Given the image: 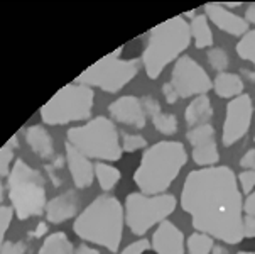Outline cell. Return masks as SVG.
<instances>
[{
  "mask_svg": "<svg viewBox=\"0 0 255 254\" xmlns=\"http://www.w3.org/2000/svg\"><path fill=\"white\" fill-rule=\"evenodd\" d=\"M12 217H14V210L12 207L0 205V251H2L3 244H5V232L10 227Z\"/></svg>",
  "mask_w": 255,
  "mask_h": 254,
  "instance_id": "cell-30",
  "label": "cell"
},
{
  "mask_svg": "<svg viewBox=\"0 0 255 254\" xmlns=\"http://www.w3.org/2000/svg\"><path fill=\"white\" fill-rule=\"evenodd\" d=\"M149 248H150L149 241H147V239H139V241H135V243L128 244L127 248H124L120 254H144V253L149 251Z\"/></svg>",
  "mask_w": 255,
  "mask_h": 254,
  "instance_id": "cell-32",
  "label": "cell"
},
{
  "mask_svg": "<svg viewBox=\"0 0 255 254\" xmlns=\"http://www.w3.org/2000/svg\"><path fill=\"white\" fill-rule=\"evenodd\" d=\"M213 238L203 232H194L188 239V254H211L213 253Z\"/></svg>",
  "mask_w": 255,
  "mask_h": 254,
  "instance_id": "cell-25",
  "label": "cell"
},
{
  "mask_svg": "<svg viewBox=\"0 0 255 254\" xmlns=\"http://www.w3.org/2000/svg\"><path fill=\"white\" fill-rule=\"evenodd\" d=\"M93 100L95 93L92 87L75 81L56 92L41 107V119L47 126H63L85 120L92 115Z\"/></svg>",
  "mask_w": 255,
  "mask_h": 254,
  "instance_id": "cell-7",
  "label": "cell"
},
{
  "mask_svg": "<svg viewBox=\"0 0 255 254\" xmlns=\"http://www.w3.org/2000/svg\"><path fill=\"white\" fill-rule=\"evenodd\" d=\"M240 166L244 168V170H254L255 171V149H249V151L242 156Z\"/></svg>",
  "mask_w": 255,
  "mask_h": 254,
  "instance_id": "cell-36",
  "label": "cell"
},
{
  "mask_svg": "<svg viewBox=\"0 0 255 254\" xmlns=\"http://www.w3.org/2000/svg\"><path fill=\"white\" fill-rule=\"evenodd\" d=\"M125 210L122 204L112 195L97 197L76 217L75 234L86 243L107 248L112 253L119 251L122 243Z\"/></svg>",
  "mask_w": 255,
  "mask_h": 254,
  "instance_id": "cell-2",
  "label": "cell"
},
{
  "mask_svg": "<svg viewBox=\"0 0 255 254\" xmlns=\"http://www.w3.org/2000/svg\"><path fill=\"white\" fill-rule=\"evenodd\" d=\"M8 199L12 210L20 221L39 217L46 210L44 178L22 159L14 161L8 175Z\"/></svg>",
  "mask_w": 255,
  "mask_h": 254,
  "instance_id": "cell-5",
  "label": "cell"
},
{
  "mask_svg": "<svg viewBox=\"0 0 255 254\" xmlns=\"http://www.w3.org/2000/svg\"><path fill=\"white\" fill-rule=\"evenodd\" d=\"M237 53L242 59L255 64V29L242 36V39L237 44Z\"/></svg>",
  "mask_w": 255,
  "mask_h": 254,
  "instance_id": "cell-27",
  "label": "cell"
},
{
  "mask_svg": "<svg viewBox=\"0 0 255 254\" xmlns=\"http://www.w3.org/2000/svg\"><path fill=\"white\" fill-rule=\"evenodd\" d=\"M244 238L255 239V217L252 215L244 217Z\"/></svg>",
  "mask_w": 255,
  "mask_h": 254,
  "instance_id": "cell-35",
  "label": "cell"
},
{
  "mask_svg": "<svg viewBox=\"0 0 255 254\" xmlns=\"http://www.w3.org/2000/svg\"><path fill=\"white\" fill-rule=\"evenodd\" d=\"M181 207L198 232L227 244L244 239V200L239 180L228 166L191 171L183 185Z\"/></svg>",
  "mask_w": 255,
  "mask_h": 254,
  "instance_id": "cell-1",
  "label": "cell"
},
{
  "mask_svg": "<svg viewBox=\"0 0 255 254\" xmlns=\"http://www.w3.org/2000/svg\"><path fill=\"white\" fill-rule=\"evenodd\" d=\"M245 20L255 24V3H250L247 7V10H245Z\"/></svg>",
  "mask_w": 255,
  "mask_h": 254,
  "instance_id": "cell-39",
  "label": "cell"
},
{
  "mask_svg": "<svg viewBox=\"0 0 255 254\" xmlns=\"http://www.w3.org/2000/svg\"><path fill=\"white\" fill-rule=\"evenodd\" d=\"M206 17L217 25L222 31L232 34V36H244L249 32V22L245 19H242L240 15L233 14V12L227 10L223 7V3H215L210 2L205 5Z\"/></svg>",
  "mask_w": 255,
  "mask_h": 254,
  "instance_id": "cell-15",
  "label": "cell"
},
{
  "mask_svg": "<svg viewBox=\"0 0 255 254\" xmlns=\"http://www.w3.org/2000/svg\"><path fill=\"white\" fill-rule=\"evenodd\" d=\"M188 161V153L178 141H161L150 146L133 173V182L144 195H162L178 178Z\"/></svg>",
  "mask_w": 255,
  "mask_h": 254,
  "instance_id": "cell-3",
  "label": "cell"
},
{
  "mask_svg": "<svg viewBox=\"0 0 255 254\" xmlns=\"http://www.w3.org/2000/svg\"><path fill=\"white\" fill-rule=\"evenodd\" d=\"M162 95H164V98H166V102L169 103V105H172V103H176V102L179 100L178 92H176V88L172 87L171 81H169V83H164L162 85Z\"/></svg>",
  "mask_w": 255,
  "mask_h": 254,
  "instance_id": "cell-34",
  "label": "cell"
},
{
  "mask_svg": "<svg viewBox=\"0 0 255 254\" xmlns=\"http://www.w3.org/2000/svg\"><path fill=\"white\" fill-rule=\"evenodd\" d=\"M78 212V197L75 192H64L56 195L46 204V219L51 224H61L73 219Z\"/></svg>",
  "mask_w": 255,
  "mask_h": 254,
  "instance_id": "cell-17",
  "label": "cell"
},
{
  "mask_svg": "<svg viewBox=\"0 0 255 254\" xmlns=\"http://www.w3.org/2000/svg\"><path fill=\"white\" fill-rule=\"evenodd\" d=\"M109 112L114 120L125 124V126H132L137 129H142L145 126V110L142 107V100L133 95L117 98L115 102L110 103Z\"/></svg>",
  "mask_w": 255,
  "mask_h": 254,
  "instance_id": "cell-13",
  "label": "cell"
},
{
  "mask_svg": "<svg viewBox=\"0 0 255 254\" xmlns=\"http://www.w3.org/2000/svg\"><path fill=\"white\" fill-rule=\"evenodd\" d=\"M120 54H122V48L103 56L102 59H98L97 63H93L92 66L80 73L76 83L86 85V87H97L109 93L122 90L125 85L135 78L140 68V59H124L120 58Z\"/></svg>",
  "mask_w": 255,
  "mask_h": 254,
  "instance_id": "cell-8",
  "label": "cell"
},
{
  "mask_svg": "<svg viewBox=\"0 0 255 254\" xmlns=\"http://www.w3.org/2000/svg\"><path fill=\"white\" fill-rule=\"evenodd\" d=\"M244 210L247 212V215H252V217H255V192H252L249 195V199L245 200L244 204Z\"/></svg>",
  "mask_w": 255,
  "mask_h": 254,
  "instance_id": "cell-37",
  "label": "cell"
},
{
  "mask_svg": "<svg viewBox=\"0 0 255 254\" xmlns=\"http://www.w3.org/2000/svg\"><path fill=\"white\" fill-rule=\"evenodd\" d=\"M142 107L145 110V115H149L152 120L154 127L157 129L161 134L172 136L178 131V117L174 114H166L161 109V103H159L152 97H144L142 98Z\"/></svg>",
  "mask_w": 255,
  "mask_h": 254,
  "instance_id": "cell-18",
  "label": "cell"
},
{
  "mask_svg": "<svg viewBox=\"0 0 255 254\" xmlns=\"http://www.w3.org/2000/svg\"><path fill=\"white\" fill-rule=\"evenodd\" d=\"M206 58L211 64V68H215L218 73H223L228 66V54L225 53L222 48H211L206 53Z\"/></svg>",
  "mask_w": 255,
  "mask_h": 254,
  "instance_id": "cell-28",
  "label": "cell"
},
{
  "mask_svg": "<svg viewBox=\"0 0 255 254\" xmlns=\"http://www.w3.org/2000/svg\"><path fill=\"white\" fill-rule=\"evenodd\" d=\"M46 232H47V226L44 222H41V224H37V227H36V231H34V238H42V236H46Z\"/></svg>",
  "mask_w": 255,
  "mask_h": 254,
  "instance_id": "cell-40",
  "label": "cell"
},
{
  "mask_svg": "<svg viewBox=\"0 0 255 254\" xmlns=\"http://www.w3.org/2000/svg\"><path fill=\"white\" fill-rule=\"evenodd\" d=\"M239 254H255V253H249V251H240Z\"/></svg>",
  "mask_w": 255,
  "mask_h": 254,
  "instance_id": "cell-45",
  "label": "cell"
},
{
  "mask_svg": "<svg viewBox=\"0 0 255 254\" xmlns=\"http://www.w3.org/2000/svg\"><path fill=\"white\" fill-rule=\"evenodd\" d=\"M171 83L178 92L179 98L206 95V92L213 88V81L210 80L208 73L191 56H181L176 61Z\"/></svg>",
  "mask_w": 255,
  "mask_h": 254,
  "instance_id": "cell-10",
  "label": "cell"
},
{
  "mask_svg": "<svg viewBox=\"0 0 255 254\" xmlns=\"http://www.w3.org/2000/svg\"><path fill=\"white\" fill-rule=\"evenodd\" d=\"M25 143L29 144L31 151L42 159H49L54 154L53 137L42 126H31L25 131Z\"/></svg>",
  "mask_w": 255,
  "mask_h": 254,
  "instance_id": "cell-19",
  "label": "cell"
},
{
  "mask_svg": "<svg viewBox=\"0 0 255 254\" xmlns=\"http://www.w3.org/2000/svg\"><path fill=\"white\" fill-rule=\"evenodd\" d=\"M191 29L184 17H171L149 32V41L142 53L145 73L150 80H157L164 68L178 59L191 42Z\"/></svg>",
  "mask_w": 255,
  "mask_h": 254,
  "instance_id": "cell-4",
  "label": "cell"
},
{
  "mask_svg": "<svg viewBox=\"0 0 255 254\" xmlns=\"http://www.w3.org/2000/svg\"><path fill=\"white\" fill-rule=\"evenodd\" d=\"M213 90L222 98H237L244 95V81L235 73H218L213 81Z\"/></svg>",
  "mask_w": 255,
  "mask_h": 254,
  "instance_id": "cell-21",
  "label": "cell"
},
{
  "mask_svg": "<svg viewBox=\"0 0 255 254\" xmlns=\"http://www.w3.org/2000/svg\"><path fill=\"white\" fill-rule=\"evenodd\" d=\"M75 254H100V253H98L95 248H90V246H86V244H81V246L76 248Z\"/></svg>",
  "mask_w": 255,
  "mask_h": 254,
  "instance_id": "cell-38",
  "label": "cell"
},
{
  "mask_svg": "<svg viewBox=\"0 0 255 254\" xmlns=\"http://www.w3.org/2000/svg\"><path fill=\"white\" fill-rule=\"evenodd\" d=\"M95 176H97L102 190L109 192L119 183L120 171L117 170L115 166L107 165V163H97V165H95Z\"/></svg>",
  "mask_w": 255,
  "mask_h": 254,
  "instance_id": "cell-24",
  "label": "cell"
},
{
  "mask_svg": "<svg viewBox=\"0 0 255 254\" xmlns=\"http://www.w3.org/2000/svg\"><path fill=\"white\" fill-rule=\"evenodd\" d=\"M245 75H247V76H249V78H250V80H252V81H254V83H255V71H245Z\"/></svg>",
  "mask_w": 255,
  "mask_h": 254,
  "instance_id": "cell-44",
  "label": "cell"
},
{
  "mask_svg": "<svg viewBox=\"0 0 255 254\" xmlns=\"http://www.w3.org/2000/svg\"><path fill=\"white\" fill-rule=\"evenodd\" d=\"M150 248L157 254H184V236L172 222L164 221L155 229Z\"/></svg>",
  "mask_w": 255,
  "mask_h": 254,
  "instance_id": "cell-14",
  "label": "cell"
},
{
  "mask_svg": "<svg viewBox=\"0 0 255 254\" xmlns=\"http://www.w3.org/2000/svg\"><path fill=\"white\" fill-rule=\"evenodd\" d=\"M211 117H213V107H211L208 95L194 97V100L189 102V105L186 107L184 119L189 129L208 124V120Z\"/></svg>",
  "mask_w": 255,
  "mask_h": 254,
  "instance_id": "cell-20",
  "label": "cell"
},
{
  "mask_svg": "<svg viewBox=\"0 0 255 254\" xmlns=\"http://www.w3.org/2000/svg\"><path fill=\"white\" fill-rule=\"evenodd\" d=\"M242 3L240 2H228V3H223V7H240Z\"/></svg>",
  "mask_w": 255,
  "mask_h": 254,
  "instance_id": "cell-42",
  "label": "cell"
},
{
  "mask_svg": "<svg viewBox=\"0 0 255 254\" xmlns=\"http://www.w3.org/2000/svg\"><path fill=\"white\" fill-rule=\"evenodd\" d=\"M15 139H17L15 136L10 137V141L0 148V178L10 175V170H12V166H14L12 161H14V151L17 148Z\"/></svg>",
  "mask_w": 255,
  "mask_h": 254,
  "instance_id": "cell-26",
  "label": "cell"
},
{
  "mask_svg": "<svg viewBox=\"0 0 255 254\" xmlns=\"http://www.w3.org/2000/svg\"><path fill=\"white\" fill-rule=\"evenodd\" d=\"M71 241L64 232H53L44 239L39 248V254H75Z\"/></svg>",
  "mask_w": 255,
  "mask_h": 254,
  "instance_id": "cell-23",
  "label": "cell"
},
{
  "mask_svg": "<svg viewBox=\"0 0 255 254\" xmlns=\"http://www.w3.org/2000/svg\"><path fill=\"white\" fill-rule=\"evenodd\" d=\"M239 185L245 193H250L255 188V171L254 170H245L239 175Z\"/></svg>",
  "mask_w": 255,
  "mask_h": 254,
  "instance_id": "cell-31",
  "label": "cell"
},
{
  "mask_svg": "<svg viewBox=\"0 0 255 254\" xmlns=\"http://www.w3.org/2000/svg\"><path fill=\"white\" fill-rule=\"evenodd\" d=\"M189 29H191V37L194 39V46L198 49L211 48L213 46V32L210 29L208 17L206 15H196L189 22Z\"/></svg>",
  "mask_w": 255,
  "mask_h": 254,
  "instance_id": "cell-22",
  "label": "cell"
},
{
  "mask_svg": "<svg viewBox=\"0 0 255 254\" xmlns=\"http://www.w3.org/2000/svg\"><path fill=\"white\" fill-rule=\"evenodd\" d=\"M66 165L70 170L76 188H88L93 183L95 178V166L92 165L90 158H86L83 153H80L75 146L66 143Z\"/></svg>",
  "mask_w": 255,
  "mask_h": 254,
  "instance_id": "cell-16",
  "label": "cell"
},
{
  "mask_svg": "<svg viewBox=\"0 0 255 254\" xmlns=\"http://www.w3.org/2000/svg\"><path fill=\"white\" fill-rule=\"evenodd\" d=\"M68 143L75 146L86 158L100 161H119L122 158V143L119 131L109 117L90 119L83 126L71 127L66 132Z\"/></svg>",
  "mask_w": 255,
  "mask_h": 254,
  "instance_id": "cell-6",
  "label": "cell"
},
{
  "mask_svg": "<svg viewBox=\"0 0 255 254\" xmlns=\"http://www.w3.org/2000/svg\"><path fill=\"white\" fill-rule=\"evenodd\" d=\"M211 254H228V253H227V249H223L222 246H217V248L213 249V253H211Z\"/></svg>",
  "mask_w": 255,
  "mask_h": 254,
  "instance_id": "cell-41",
  "label": "cell"
},
{
  "mask_svg": "<svg viewBox=\"0 0 255 254\" xmlns=\"http://www.w3.org/2000/svg\"><path fill=\"white\" fill-rule=\"evenodd\" d=\"M0 254H25V248L22 243H14V241H5Z\"/></svg>",
  "mask_w": 255,
  "mask_h": 254,
  "instance_id": "cell-33",
  "label": "cell"
},
{
  "mask_svg": "<svg viewBox=\"0 0 255 254\" xmlns=\"http://www.w3.org/2000/svg\"><path fill=\"white\" fill-rule=\"evenodd\" d=\"M176 199L172 195H144L130 193L125 200V222L135 236H144L155 224H162L176 209Z\"/></svg>",
  "mask_w": 255,
  "mask_h": 254,
  "instance_id": "cell-9",
  "label": "cell"
},
{
  "mask_svg": "<svg viewBox=\"0 0 255 254\" xmlns=\"http://www.w3.org/2000/svg\"><path fill=\"white\" fill-rule=\"evenodd\" d=\"M252 114L254 107L252 100L249 95H240L228 102L227 105V115L223 122V132H222V143L223 146H232L237 141L249 132L250 124H252Z\"/></svg>",
  "mask_w": 255,
  "mask_h": 254,
  "instance_id": "cell-11",
  "label": "cell"
},
{
  "mask_svg": "<svg viewBox=\"0 0 255 254\" xmlns=\"http://www.w3.org/2000/svg\"><path fill=\"white\" fill-rule=\"evenodd\" d=\"M147 141L140 134H122V151L125 153H133L139 151V149L145 148Z\"/></svg>",
  "mask_w": 255,
  "mask_h": 254,
  "instance_id": "cell-29",
  "label": "cell"
},
{
  "mask_svg": "<svg viewBox=\"0 0 255 254\" xmlns=\"http://www.w3.org/2000/svg\"><path fill=\"white\" fill-rule=\"evenodd\" d=\"M3 195H5V188H3V183L0 182V202L3 200Z\"/></svg>",
  "mask_w": 255,
  "mask_h": 254,
  "instance_id": "cell-43",
  "label": "cell"
},
{
  "mask_svg": "<svg viewBox=\"0 0 255 254\" xmlns=\"http://www.w3.org/2000/svg\"><path fill=\"white\" fill-rule=\"evenodd\" d=\"M188 141L193 148V159L196 165L211 168L220 159L218 144L215 139V129L211 124L193 127L188 131Z\"/></svg>",
  "mask_w": 255,
  "mask_h": 254,
  "instance_id": "cell-12",
  "label": "cell"
}]
</instances>
